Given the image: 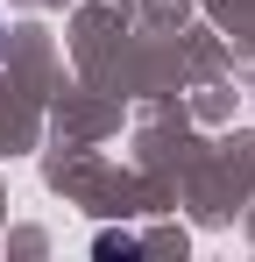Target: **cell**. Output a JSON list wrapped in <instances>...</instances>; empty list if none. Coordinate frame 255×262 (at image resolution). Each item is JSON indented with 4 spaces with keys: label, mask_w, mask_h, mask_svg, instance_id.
Returning <instances> with one entry per match:
<instances>
[{
    "label": "cell",
    "mask_w": 255,
    "mask_h": 262,
    "mask_svg": "<svg viewBox=\"0 0 255 262\" xmlns=\"http://www.w3.org/2000/svg\"><path fill=\"white\" fill-rule=\"evenodd\" d=\"M99 255H135V234H99Z\"/></svg>",
    "instance_id": "cell-1"
}]
</instances>
